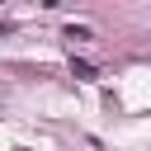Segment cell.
Wrapping results in <instances>:
<instances>
[{
	"label": "cell",
	"mask_w": 151,
	"mask_h": 151,
	"mask_svg": "<svg viewBox=\"0 0 151 151\" xmlns=\"http://www.w3.org/2000/svg\"><path fill=\"white\" fill-rule=\"evenodd\" d=\"M71 71H76L80 80H94V66H85V61H71Z\"/></svg>",
	"instance_id": "1"
}]
</instances>
